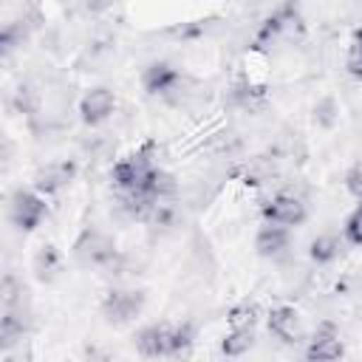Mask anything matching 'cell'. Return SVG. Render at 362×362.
<instances>
[{"label": "cell", "instance_id": "1", "mask_svg": "<svg viewBox=\"0 0 362 362\" xmlns=\"http://www.w3.org/2000/svg\"><path fill=\"white\" fill-rule=\"evenodd\" d=\"M156 173H158V167L150 158V147H141V150L119 158L113 164V170H110L113 184L119 187V192H141V195H150V198H153Z\"/></svg>", "mask_w": 362, "mask_h": 362}, {"label": "cell", "instance_id": "2", "mask_svg": "<svg viewBox=\"0 0 362 362\" xmlns=\"http://www.w3.org/2000/svg\"><path fill=\"white\" fill-rule=\"evenodd\" d=\"M74 257L85 266H113L119 260L116 243L107 232L102 229H85L74 240Z\"/></svg>", "mask_w": 362, "mask_h": 362}, {"label": "cell", "instance_id": "3", "mask_svg": "<svg viewBox=\"0 0 362 362\" xmlns=\"http://www.w3.org/2000/svg\"><path fill=\"white\" fill-rule=\"evenodd\" d=\"M45 212H48V204H45V198H42L40 192H34V189H17V192L8 198V221H11L17 229H23V232L37 229V226L42 223Z\"/></svg>", "mask_w": 362, "mask_h": 362}, {"label": "cell", "instance_id": "4", "mask_svg": "<svg viewBox=\"0 0 362 362\" xmlns=\"http://www.w3.org/2000/svg\"><path fill=\"white\" fill-rule=\"evenodd\" d=\"M141 308H144V291H136V288H113L102 300V314L113 325H124L136 320Z\"/></svg>", "mask_w": 362, "mask_h": 362}, {"label": "cell", "instance_id": "5", "mask_svg": "<svg viewBox=\"0 0 362 362\" xmlns=\"http://www.w3.org/2000/svg\"><path fill=\"white\" fill-rule=\"evenodd\" d=\"M345 354V345L339 339V331L334 322H320L308 339V351H305V362H339Z\"/></svg>", "mask_w": 362, "mask_h": 362}, {"label": "cell", "instance_id": "6", "mask_svg": "<svg viewBox=\"0 0 362 362\" xmlns=\"http://www.w3.org/2000/svg\"><path fill=\"white\" fill-rule=\"evenodd\" d=\"M173 337H175V322H156L144 325L136 334V351L147 359H161L173 356Z\"/></svg>", "mask_w": 362, "mask_h": 362}, {"label": "cell", "instance_id": "7", "mask_svg": "<svg viewBox=\"0 0 362 362\" xmlns=\"http://www.w3.org/2000/svg\"><path fill=\"white\" fill-rule=\"evenodd\" d=\"M305 215H308V209H305L303 198H297V195H291V192H280V195H274V198L263 206L266 223H277V226H283V229L300 226V223L305 221Z\"/></svg>", "mask_w": 362, "mask_h": 362}, {"label": "cell", "instance_id": "8", "mask_svg": "<svg viewBox=\"0 0 362 362\" xmlns=\"http://www.w3.org/2000/svg\"><path fill=\"white\" fill-rule=\"evenodd\" d=\"M113 110H116V93H113L110 88H105V85L90 88V90L79 99V119H82L85 124H90V127L107 122V119L113 116Z\"/></svg>", "mask_w": 362, "mask_h": 362}, {"label": "cell", "instance_id": "9", "mask_svg": "<svg viewBox=\"0 0 362 362\" xmlns=\"http://www.w3.org/2000/svg\"><path fill=\"white\" fill-rule=\"evenodd\" d=\"M269 331L286 342V345H297L305 339V328H303V317L294 305H274L269 311Z\"/></svg>", "mask_w": 362, "mask_h": 362}, {"label": "cell", "instance_id": "10", "mask_svg": "<svg viewBox=\"0 0 362 362\" xmlns=\"http://www.w3.org/2000/svg\"><path fill=\"white\" fill-rule=\"evenodd\" d=\"M76 178V161H48L34 173V192L54 195Z\"/></svg>", "mask_w": 362, "mask_h": 362}, {"label": "cell", "instance_id": "11", "mask_svg": "<svg viewBox=\"0 0 362 362\" xmlns=\"http://www.w3.org/2000/svg\"><path fill=\"white\" fill-rule=\"evenodd\" d=\"M181 71L175 68V65H170L167 59H156V62H150L144 71H141V88H144V93H150V96H164L167 99V93L181 82Z\"/></svg>", "mask_w": 362, "mask_h": 362}, {"label": "cell", "instance_id": "12", "mask_svg": "<svg viewBox=\"0 0 362 362\" xmlns=\"http://www.w3.org/2000/svg\"><path fill=\"white\" fill-rule=\"evenodd\" d=\"M291 243V235L288 229L277 226V223H263L255 235V252L260 257H280Z\"/></svg>", "mask_w": 362, "mask_h": 362}, {"label": "cell", "instance_id": "13", "mask_svg": "<svg viewBox=\"0 0 362 362\" xmlns=\"http://www.w3.org/2000/svg\"><path fill=\"white\" fill-rule=\"evenodd\" d=\"M31 269L37 274V280L42 283H54L59 274H62V252L51 243H42L31 260Z\"/></svg>", "mask_w": 362, "mask_h": 362}, {"label": "cell", "instance_id": "14", "mask_svg": "<svg viewBox=\"0 0 362 362\" xmlns=\"http://www.w3.org/2000/svg\"><path fill=\"white\" fill-rule=\"evenodd\" d=\"M342 255V240L337 235H317L308 246V257L317 263V266H325V263H334L337 257Z\"/></svg>", "mask_w": 362, "mask_h": 362}, {"label": "cell", "instance_id": "15", "mask_svg": "<svg viewBox=\"0 0 362 362\" xmlns=\"http://www.w3.org/2000/svg\"><path fill=\"white\" fill-rule=\"evenodd\" d=\"M255 345V328H229V334L221 339V351L226 356H243Z\"/></svg>", "mask_w": 362, "mask_h": 362}, {"label": "cell", "instance_id": "16", "mask_svg": "<svg viewBox=\"0 0 362 362\" xmlns=\"http://www.w3.org/2000/svg\"><path fill=\"white\" fill-rule=\"evenodd\" d=\"M255 322H257V305L255 303L243 300V303L229 308V325L232 328H255Z\"/></svg>", "mask_w": 362, "mask_h": 362}, {"label": "cell", "instance_id": "17", "mask_svg": "<svg viewBox=\"0 0 362 362\" xmlns=\"http://www.w3.org/2000/svg\"><path fill=\"white\" fill-rule=\"evenodd\" d=\"M342 235L348 243L354 246H362V201L351 209V215L345 218V226H342Z\"/></svg>", "mask_w": 362, "mask_h": 362}, {"label": "cell", "instance_id": "18", "mask_svg": "<svg viewBox=\"0 0 362 362\" xmlns=\"http://www.w3.org/2000/svg\"><path fill=\"white\" fill-rule=\"evenodd\" d=\"M195 342V328L189 322H175V337H173V356H181L192 348Z\"/></svg>", "mask_w": 362, "mask_h": 362}, {"label": "cell", "instance_id": "19", "mask_svg": "<svg viewBox=\"0 0 362 362\" xmlns=\"http://www.w3.org/2000/svg\"><path fill=\"white\" fill-rule=\"evenodd\" d=\"M314 122L322 127H331L337 122V102L334 99H322L314 105Z\"/></svg>", "mask_w": 362, "mask_h": 362}, {"label": "cell", "instance_id": "20", "mask_svg": "<svg viewBox=\"0 0 362 362\" xmlns=\"http://www.w3.org/2000/svg\"><path fill=\"white\" fill-rule=\"evenodd\" d=\"M345 189H348L356 201H362V158L348 167V173H345Z\"/></svg>", "mask_w": 362, "mask_h": 362}, {"label": "cell", "instance_id": "21", "mask_svg": "<svg viewBox=\"0 0 362 362\" xmlns=\"http://www.w3.org/2000/svg\"><path fill=\"white\" fill-rule=\"evenodd\" d=\"M348 57L362 59V28L354 31V37H351V54H348Z\"/></svg>", "mask_w": 362, "mask_h": 362}, {"label": "cell", "instance_id": "22", "mask_svg": "<svg viewBox=\"0 0 362 362\" xmlns=\"http://www.w3.org/2000/svg\"><path fill=\"white\" fill-rule=\"evenodd\" d=\"M345 68H348V74H351L354 79H362V59H356V57H348Z\"/></svg>", "mask_w": 362, "mask_h": 362}]
</instances>
